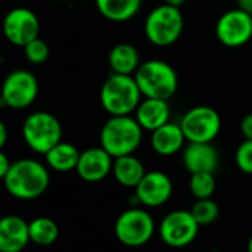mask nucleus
<instances>
[{
	"instance_id": "obj_1",
	"label": "nucleus",
	"mask_w": 252,
	"mask_h": 252,
	"mask_svg": "<svg viewBox=\"0 0 252 252\" xmlns=\"http://www.w3.org/2000/svg\"><path fill=\"white\" fill-rule=\"evenodd\" d=\"M48 168L34 159H21L11 165L3 178L5 189L11 196L20 200H33L40 197L49 187Z\"/></svg>"
},
{
	"instance_id": "obj_2",
	"label": "nucleus",
	"mask_w": 252,
	"mask_h": 252,
	"mask_svg": "<svg viewBox=\"0 0 252 252\" xmlns=\"http://www.w3.org/2000/svg\"><path fill=\"white\" fill-rule=\"evenodd\" d=\"M143 128L131 116H110L99 132L101 147L114 159L134 155L143 141Z\"/></svg>"
},
{
	"instance_id": "obj_3",
	"label": "nucleus",
	"mask_w": 252,
	"mask_h": 252,
	"mask_svg": "<svg viewBox=\"0 0 252 252\" xmlns=\"http://www.w3.org/2000/svg\"><path fill=\"white\" fill-rule=\"evenodd\" d=\"M99 99L110 116H131L143 99L134 76L111 73L101 86Z\"/></svg>"
},
{
	"instance_id": "obj_4",
	"label": "nucleus",
	"mask_w": 252,
	"mask_h": 252,
	"mask_svg": "<svg viewBox=\"0 0 252 252\" xmlns=\"http://www.w3.org/2000/svg\"><path fill=\"white\" fill-rule=\"evenodd\" d=\"M138 88L146 98L168 99L178 89V76L171 64L162 60H147L134 74Z\"/></svg>"
},
{
	"instance_id": "obj_5",
	"label": "nucleus",
	"mask_w": 252,
	"mask_h": 252,
	"mask_svg": "<svg viewBox=\"0 0 252 252\" xmlns=\"http://www.w3.org/2000/svg\"><path fill=\"white\" fill-rule=\"evenodd\" d=\"M184 17L180 8L171 5H159L152 9L144 23V33L155 46H171L183 34Z\"/></svg>"
},
{
	"instance_id": "obj_6",
	"label": "nucleus",
	"mask_w": 252,
	"mask_h": 252,
	"mask_svg": "<svg viewBox=\"0 0 252 252\" xmlns=\"http://www.w3.org/2000/svg\"><path fill=\"white\" fill-rule=\"evenodd\" d=\"M23 137L33 152L46 155L54 146L63 141V126L54 114L36 111L26 119L23 125Z\"/></svg>"
},
{
	"instance_id": "obj_7",
	"label": "nucleus",
	"mask_w": 252,
	"mask_h": 252,
	"mask_svg": "<svg viewBox=\"0 0 252 252\" xmlns=\"http://www.w3.org/2000/svg\"><path fill=\"white\" fill-rule=\"evenodd\" d=\"M114 234L122 245L140 248L153 237L155 220L146 209L131 208L117 217Z\"/></svg>"
},
{
	"instance_id": "obj_8",
	"label": "nucleus",
	"mask_w": 252,
	"mask_h": 252,
	"mask_svg": "<svg viewBox=\"0 0 252 252\" xmlns=\"http://www.w3.org/2000/svg\"><path fill=\"white\" fill-rule=\"evenodd\" d=\"M180 126L189 143H212L221 131V117L215 108L197 105L181 117Z\"/></svg>"
},
{
	"instance_id": "obj_9",
	"label": "nucleus",
	"mask_w": 252,
	"mask_h": 252,
	"mask_svg": "<svg viewBox=\"0 0 252 252\" xmlns=\"http://www.w3.org/2000/svg\"><path fill=\"white\" fill-rule=\"evenodd\" d=\"M39 94V83L29 70H15L6 76L0 91V99L5 105L20 110L32 105Z\"/></svg>"
},
{
	"instance_id": "obj_10",
	"label": "nucleus",
	"mask_w": 252,
	"mask_h": 252,
	"mask_svg": "<svg viewBox=\"0 0 252 252\" xmlns=\"http://www.w3.org/2000/svg\"><path fill=\"white\" fill-rule=\"evenodd\" d=\"M199 227L200 225L190 211L177 209L163 217L159 224V234L165 245L171 248H184L196 239Z\"/></svg>"
},
{
	"instance_id": "obj_11",
	"label": "nucleus",
	"mask_w": 252,
	"mask_h": 252,
	"mask_svg": "<svg viewBox=\"0 0 252 252\" xmlns=\"http://www.w3.org/2000/svg\"><path fill=\"white\" fill-rule=\"evenodd\" d=\"M215 36L227 48H240L252 39V15L242 9L224 12L215 24Z\"/></svg>"
},
{
	"instance_id": "obj_12",
	"label": "nucleus",
	"mask_w": 252,
	"mask_h": 252,
	"mask_svg": "<svg viewBox=\"0 0 252 252\" xmlns=\"http://www.w3.org/2000/svg\"><path fill=\"white\" fill-rule=\"evenodd\" d=\"M5 37L17 46H26L36 37H39L40 23L36 14L27 8H15L8 12L3 20Z\"/></svg>"
},
{
	"instance_id": "obj_13",
	"label": "nucleus",
	"mask_w": 252,
	"mask_h": 252,
	"mask_svg": "<svg viewBox=\"0 0 252 252\" xmlns=\"http://www.w3.org/2000/svg\"><path fill=\"white\" fill-rule=\"evenodd\" d=\"M172 181L162 171L146 172L143 180L135 187V199L140 205L156 208L165 205L172 196Z\"/></svg>"
},
{
	"instance_id": "obj_14",
	"label": "nucleus",
	"mask_w": 252,
	"mask_h": 252,
	"mask_svg": "<svg viewBox=\"0 0 252 252\" xmlns=\"http://www.w3.org/2000/svg\"><path fill=\"white\" fill-rule=\"evenodd\" d=\"M114 158L107 153L101 146L91 147L80 153L76 172L86 183H98L113 172Z\"/></svg>"
},
{
	"instance_id": "obj_15",
	"label": "nucleus",
	"mask_w": 252,
	"mask_h": 252,
	"mask_svg": "<svg viewBox=\"0 0 252 252\" xmlns=\"http://www.w3.org/2000/svg\"><path fill=\"white\" fill-rule=\"evenodd\" d=\"M30 242L29 222L23 217L0 218V252H21Z\"/></svg>"
},
{
	"instance_id": "obj_16",
	"label": "nucleus",
	"mask_w": 252,
	"mask_h": 252,
	"mask_svg": "<svg viewBox=\"0 0 252 252\" xmlns=\"http://www.w3.org/2000/svg\"><path fill=\"white\" fill-rule=\"evenodd\" d=\"M218 150L212 146V143H189L183 152V163L190 174H214L218 168Z\"/></svg>"
},
{
	"instance_id": "obj_17",
	"label": "nucleus",
	"mask_w": 252,
	"mask_h": 252,
	"mask_svg": "<svg viewBox=\"0 0 252 252\" xmlns=\"http://www.w3.org/2000/svg\"><path fill=\"white\" fill-rule=\"evenodd\" d=\"M137 122L141 125L144 131L153 132L171 119V107L168 99H159V98H146L141 99L138 104L135 113H134Z\"/></svg>"
},
{
	"instance_id": "obj_18",
	"label": "nucleus",
	"mask_w": 252,
	"mask_h": 252,
	"mask_svg": "<svg viewBox=\"0 0 252 252\" xmlns=\"http://www.w3.org/2000/svg\"><path fill=\"white\" fill-rule=\"evenodd\" d=\"M184 132L181 129L180 123L168 122L156 131L152 132L150 144L152 149L159 155V156H174L177 155L186 143Z\"/></svg>"
},
{
	"instance_id": "obj_19",
	"label": "nucleus",
	"mask_w": 252,
	"mask_h": 252,
	"mask_svg": "<svg viewBox=\"0 0 252 252\" xmlns=\"http://www.w3.org/2000/svg\"><path fill=\"white\" fill-rule=\"evenodd\" d=\"M146 166L144 163L135 158L134 155L116 158L113 163V175L116 181L128 189H135L138 183L146 175Z\"/></svg>"
},
{
	"instance_id": "obj_20",
	"label": "nucleus",
	"mask_w": 252,
	"mask_h": 252,
	"mask_svg": "<svg viewBox=\"0 0 252 252\" xmlns=\"http://www.w3.org/2000/svg\"><path fill=\"white\" fill-rule=\"evenodd\" d=\"M140 64V54L134 45L119 43L108 52V65L111 73L134 76Z\"/></svg>"
},
{
	"instance_id": "obj_21",
	"label": "nucleus",
	"mask_w": 252,
	"mask_h": 252,
	"mask_svg": "<svg viewBox=\"0 0 252 252\" xmlns=\"http://www.w3.org/2000/svg\"><path fill=\"white\" fill-rule=\"evenodd\" d=\"M143 0H95L98 12L113 23L132 20L141 9Z\"/></svg>"
},
{
	"instance_id": "obj_22",
	"label": "nucleus",
	"mask_w": 252,
	"mask_h": 252,
	"mask_svg": "<svg viewBox=\"0 0 252 252\" xmlns=\"http://www.w3.org/2000/svg\"><path fill=\"white\" fill-rule=\"evenodd\" d=\"M45 158H46V163L51 169H54L57 172H70L73 169L76 171V166H77V162L80 158V152L71 143L60 141L57 146H54L45 155Z\"/></svg>"
},
{
	"instance_id": "obj_23",
	"label": "nucleus",
	"mask_w": 252,
	"mask_h": 252,
	"mask_svg": "<svg viewBox=\"0 0 252 252\" xmlns=\"http://www.w3.org/2000/svg\"><path fill=\"white\" fill-rule=\"evenodd\" d=\"M30 240L39 246H51L60 236L58 224L48 217H37L29 222Z\"/></svg>"
},
{
	"instance_id": "obj_24",
	"label": "nucleus",
	"mask_w": 252,
	"mask_h": 252,
	"mask_svg": "<svg viewBox=\"0 0 252 252\" xmlns=\"http://www.w3.org/2000/svg\"><path fill=\"white\" fill-rule=\"evenodd\" d=\"M190 193L196 199H208L212 197L217 189V181L212 172H197L191 174L189 183Z\"/></svg>"
},
{
	"instance_id": "obj_25",
	"label": "nucleus",
	"mask_w": 252,
	"mask_h": 252,
	"mask_svg": "<svg viewBox=\"0 0 252 252\" xmlns=\"http://www.w3.org/2000/svg\"><path fill=\"white\" fill-rule=\"evenodd\" d=\"M190 212L193 214L197 224L202 227V225H211L218 220L220 208H218L217 202H214L211 197H208V199H196V202L193 203Z\"/></svg>"
},
{
	"instance_id": "obj_26",
	"label": "nucleus",
	"mask_w": 252,
	"mask_h": 252,
	"mask_svg": "<svg viewBox=\"0 0 252 252\" xmlns=\"http://www.w3.org/2000/svg\"><path fill=\"white\" fill-rule=\"evenodd\" d=\"M24 55L32 64H43L49 58V46L40 37H36L24 46Z\"/></svg>"
},
{
	"instance_id": "obj_27",
	"label": "nucleus",
	"mask_w": 252,
	"mask_h": 252,
	"mask_svg": "<svg viewBox=\"0 0 252 252\" xmlns=\"http://www.w3.org/2000/svg\"><path fill=\"white\" fill-rule=\"evenodd\" d=\"M236 166L248 175H252V140H245L239 144L234 155Z\"/></svg>"
},
{
	"instance_id": "obj_28",
	"label": "nucleus",
	"mask_w": 252,
	"mask_h": 252,
	"mask_svg": "<svg viewBox=\"0 0 252 252\" xmlns=\"http://www.w3.org/2000/svg\"><path fill=\"white\" fill-rule=\"evenodd\" d=\"M240 132L245 140H252V113L246 114L240 122Z\"/></svg>"
},
{
	"instance_id": "obj_29",
	"label": "nucleus",
	"mask_w": 252,
	"mask_h": 252,
	"mask_svg": "<svg viewBox=\"0 0 252 252\" xmlns=\"http://www.w3.org/2000/svg\"><path fill=\"white\" fill-rule=\"evenodd\" d=\"M11 165H12V162L9 160V158L2 150H0V180H3L6 177Z\"/></svg>"
},
{
	"instance_id": "obj_30",
	"label": "nucleus",
	"mask_w": 252,
	"mask_h": 252,
	"mask_svg": "<svg viewBox=\"0 0 252 252\" xmlns=\"http://www.w3.org/2000/svg\"><path fill=\"white\" fill-rule=\"evenodd\" d=\"M6 141H8V128H6V125L0 120V150L5 147Z\"/></svg>"
},
{
	"instance_id": "obj_31",
	"label": "nucleus",
	"mask_w": 252,
	"mask_h": 252,
	"mask_svg": "<svg viewBox=\"0 0 252 252\" xmlns=\"http://www.w3.org/2000/svg\"><path fill=\"white\" fill-rule=\"evenodd\" d=\"M237 2V8L242 9L243 12L252 15V0H236Z\"/></svg>"
},
{
	"instance_id": "obj_32",
	"label": "nucleus",
	"mask_w": 252,
	"mask_h": 252,
	"mask_svg": "<svg viewBox=\"0 0 252 252\" xmlns=\"http://www.w3.org/2000/svg\"><path fill=\"white\" fill-rule=\"evenodd\" d=\"M184 2H186V0H163V3L175 6V8H181L184 5Z\"/></svg>"
},
{
	"instance_id": "obj_33",
	"label": "nucleus",
	"mask_w": 252,
	"mask_h": 252,
	"mask_svg": "<svg viewBox=\"0 0 252 252\" xmlns=\"http://www.w3.org/2000/svg\"><path fill=\"white\" fill-rule=\"evenodd\" d=\"M248 252H252V236H251V239L248 242Z\"/></svg>"
}]
</instances>
